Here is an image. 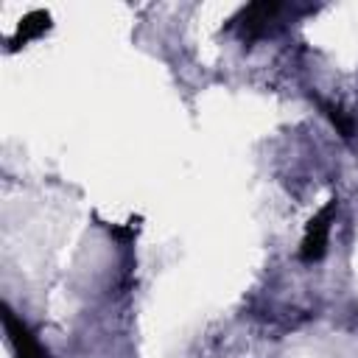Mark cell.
<instances>
[{"label": "cell", "mask_w": 358, "mask_h": 358, "mask_svg": "<svg viewBox=\"0 0 358 358\" xmlns=\"http://www.w3.org/2000/svg\"><path fill=\"white\" fill-rule=\"evenodd\" d=\"M322 109L330 115V120H333V126L341 131V137H352V120L350 117H344V112L338 109V106H330V103H322Z\"/></svg>", "instance_id": "cell-5"}, {"label": "cell", "mask_w": 358, "mask_h": 358, "mask_svg": "<svg viewBox=\"0 0 358 358\" xmlns=\"http://www.w3.org/2000/svg\"><path fill=\"white\" fill-rule=\"evenodd\" d=\"M6 330H8V336H11V341H14L20 358H45L39 341L28 333V327H25L14 313H6Z\"/></svg>", "instance_id": "cell-3"}, {"label": "cell", "mask_w": 358, "mask_h": 358, "mask_svg": "<svg viewBox=\"0 0 358 358\" xmlns=\"http://www.w3.org/2000/svg\"><path fill=\"white\" fill-rule=\"evenodd\" d=\"M277 11H280L277 3H252V6H246V11L241 14V34H243L246 39H255V36L266 34L268 20H271V14H277Z\"/></svg>", "instance_id": "cell-2"}, {"label": "cell", "mask_w": 358, "mask_h": 358, "mask_svg": "<svg viewBox=\"0 0 358 358\" xmlns=\"http://www.w3.org/2000/svg\"><path fill=\"white\" fill-rule=\"evenodd\" d=\"M48 28H50V17H48L45 11H34V14H28V17L22 20V28H20V34H17L14 45L28 42V39L39 36V34H42V31H48Z\"/></svg>", "instance_id": "cell-4"}, {"label": "cell", "mask_w": 358, "mask_h": 358, "mask_svg": "<svg viewBox=\"0 0 358 358\" xmlns=\"http://www.w3.org/2000/svg\"><path fill=\"white\" fill-rule=\"evenodd\" d=\"M333 213H336V199L330 204H324L319 210V215L308 224L305 229V238H302V246H299V257L305 263H313L324 255L327 249V235H330V221H333Z\"/></svg>", "instance_id": "cell-1"}]
</instances>
